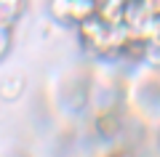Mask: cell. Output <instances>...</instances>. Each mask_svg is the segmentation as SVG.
I'll list each match as a JSON object with an SVG mask.
<instances>
[{
	"label": "cell",
	"instance_id": "cell-10",
	"mask_svg": "<svg viewBox=\"0 0 160 157\" xmlns=\"http://www.w3.org/2000/svg\"><path fill=\"white\" fill-rule=\"evenodd\" d=\"M112 157H131V155H123V152H118V155H112Z\"/></svg>",
	"mask_w": 160,
	"mask_h": 157
},
{
	"label": "cell",
	"instance_id": "cell-2",
	"mask_svg": "<svg viewBox=\"0 0 160 157\" xmlns=\"http://www.w3.org/2000/svg\"><path fill=\"white\" fill-rule=\"evenodd\" d=\"M128 0H96V16L104 24H120Z\"/></svg>",
	"mask_w": 160,
	"mask_h": 157
},
{
	"label": "cell",
	"instance_id": "cell-3",
	"mask_svg": "<svg viewBox=\"0 0 160 157\" xmlns=\"http://www.w3.org/2000/svg\"><path fill=\"white\" fill-rule=\"evenodd\" d=\"M96 16V0H69V22L80 24Z\"/></svg>",
	"mask_w": 160,
	"mask_h": 157
},
{
	"label": "cell",
	"instance_id": "cell-4",
	"mask_svg": "<svg viewBox=\"0 0 160 157\" xmlns=\"http://www.w3.org/2000/svg\"><path fill=\"white\" fill-rule=\"evenodd\" d=\"M48 13L53 22L67 24L69 22V0H48Z\"/></svg>",
	"mask_w": 160,
	"mask_h": 157
},
{
	"label": "cell",
	"instance_id": "cell-8",
	"mask_svg": "<svg viewBox=\"0 0 160 157\" xmlns=\"http://www.w3.org/2000/svg\"><path fill=\"white\" fill-rule=\"evenodd\" d=\"M8 48H11V32H6V29H0V59L8 53Z\"/></svg>",
	"mask_w": 160,
	"mask_h": 157
},
{
	"label": "cell",
	"instance_id": "cell-1",
	"mask_svg": "<svg viewBox=\"0 0 160 157\" xmlns=\"http://www.w3.org/2000/svg\"><path fill=\"white\" fill-rule=\"evenodd\" d=\"M107 27H109V24H104L99 16H91V19H86V22H80L78 24L80 43L86 45L91 53H96L99 45H102V40H104V35H107Z\"/></svg>",
	"mask_w": 160,
	"mask_h": 157
},
{
	"label": "cell",
	"instance_id": "cell-6",
	"mask_svg": "<svg viewBox=\"0 0 160 157\" xmlns=\"http://www.w3.org/2000/svg\"><path fill=\"white\" fill-rule=\"evenodd\" d=\"M16 19H19V13H13L11 8H6L3 3H0V29L11 32V29H13V24H16Z\"/></svg>",
	"mask_w": 160,
	"mask_h": 157
},
{
	"label": "cell",
	"instance_id": "cell-9",
	"mask_svg": "<svg viewBox=\"0 0 160 157\" xmlns=\"http://www.w3.org/2000/svg\"><path fill=\"white\" fill-rule=\"evenodd\" d=\"M142 6L147 8L152 16H160V0H142Z\"/></svg>",
	"mask_w": 160,
	"mask_h": 157
},
{
	"label": "cell",
	"instance_id": "cell-5",
	"mask_svg": "<svg viewBox=\"0 0 160 157\" xmlns=\"http://www.w3.org/2000/svg\"><path fill=\"white\" fill-rule=\"evenodd\" d=\"M142 61L152 69H160V45L155 43H147L144 45V53H142Z\"/></svg>",
	"mask_w": 160,
	"mask_h": 157
},
{
	"label": "cell",
	"instance_id": "cell-7",
	"mask_svg": "<svg viewBox=\"0 0 160 157\" xmlns=\"http://www.w3.org/2000/svg\"><path fill=\"white\" fill-rule=\"evenodd\" d=\"M0 3H3L6 8H11L13 13H19V16H22V11L27 8V0H0Z\"/></svg>",
	"mask_w": 160,
	"mask_h": 157
}]
</instances>
